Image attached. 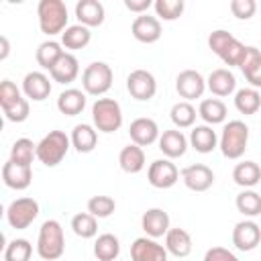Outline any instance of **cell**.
Wrapping results in <instances>:
<instances>
[{
	"label": "cell",
	"mask_w": 261,
	"mask_h": 261,
	"mask_svg": "<svg viewBox=\"0 0 261 261\" xmlns=\"http://www.w3.org/2000/svg\"><path fill=\"white\" fill-rule=\"evenodd\" d=\"M206 88L218 96V98H224V96H230L234 90H237V77L230 69L226 67H218L214 71H210L208 80H206Z\"/></svg>",
	"instance_id": "obj_23"
},
{
	"label": "cell",
	"mask_w": 261,
	"mask_h": 261,
	"mask_svg": "<svg viewBox=\"0 0 261 261\" xmlns=\"http://www.w3.org/2000/svg\"><path fill=\"white\" fill-rule=\"evenodd\" d=\"M118 165L124 173H139L145 167V151L143 147L128 143L126 147L120 149L118 153Z\"/></svg>",
	"instance_id": "obj_29"
},
{
	"label": "cell",
	"mask_w": 261,
	"mask_h": 261,
	"mask_svg": "<svg viewBox=\"0 0 261 261\" xmlns=\"http://www.w3.org/2000/svg\"><path fill=\"white\" fill-rule=\"evenodd\" d=\"M22 98L24 96L20 94V90L16 88L14 82L2 80V84H0V106H2V112L8 110V108H12V106H16Z\"/></svg>",
	"instance_id": "obj_43"
},
{
	"label": "cell",
	"mask_w": 261,
	"mask_h": 261,
	"mask_svg": "<svg viewBox=\"0 0 261 261\" xmlns=\"http://www.w3.org/2000/svg\"><path fill=\"white\" fill-rule=\"evenodd\" d=\"M179 175H181L184 186L188 190H192V192H206L214 184V171L204 163L188 165V167H184L179 171Z\"/></svg>",
	"instance_id": "obj_11"
},
{
	"label": "cell",
	"mask_w": 261,
	"mask_h": 261,
	"mask_svg": "<svg viewBox=\"0 0 261 261\" xmlns=\"http://www.w3.org/2000/svg\"><path fill=\"white\" fill-rule=\"evenodd\" d=\"M234 108L245 114L251 116L261 108V94L255 88H241L234 92Z\"/></svg>",
	"instance_id": "obj_34"
},
{
	"label": "cell",
	"mask_w": 261,
	"mask_h": 261,
	"mask_svg": "<svg viewBox=\"0 0 261 261\" xmlns=\"http://www.w3.org/2000/svg\"><path fill=\"white\" fill-rule=\"evenodd\" d=\"M51 80L43 71H29L22 80V94L33 102H43L51 94Z\"/></svg>",
	"instance_id": "obj_18"
},
{
	"label": "cell",
	"mask_w": 261,
	"mask_h": 261,
	"mask_svg": "<svg viewBox=\"0 0 261 261\" xmlns=\"http://www.w3.org/2000/svg\"><path fill=\"white\" fill-rule=\"evenodd\" d=\"M175 90L186 102H190V100L202 98V94L206 90V80L196 69H184L175 77Z\"/></svg>",
	"instance_id": "obj_12"
},
{
	"label": "cell",
	"mask_w": 261,
	"mask_h": 261,
	"mask_svg": "<svg viewBox=\"0 0 261 261\" xmlns=\"http://www.w3.org/2000/svg\"><path fill=\"white\" fill-rule=\"evenodd\" d=\"M255 10H257V2L255 0H232L230 2V12L239 20H249L255 14Z\"/></svg>",
	"instance_id": "obj_44"
},
{
	"label": "cell",
	"mask_w": 261,
	"mask_h": 261,
	"mask_svg": "<svg viewBox=\"0 0 261 261\" xmlns=\"http://www.w3.org/2000/svg\"><path fill=\"white\" fill-rule=\"evenodd\" d=\"M61 47H63V45L57 43V41H53V39L43 41V43L37 47V53H35L37 63H39L43 69H49V71H51V67H53V65L59 61V57L65 53Z\"/></svg>",
	"instance_id": "obj_35"
},
{
	"label": "cell",
	"mask_w": 261,
	"mask_h": 261,
	"mask_svg": "<svg viewBox=\"0 0 261 261\" xmlns=\"http://www.w3.org/2000/svg\"><path fill=\"white\" fill-rule=\"evenodd\" d=\"M141 228L151 239L165 237L169 230V214L163 208H149L141 216Z\"/></svg>",
	"instance_id": "obj_19"
},
{
	"label": "cell",
	"mask_w": 261,
	"mask_h": 261,
	"mask_svg": "<svg viewBox=\"0 0 261 261\" xmlns=\"http://www.w3.org/2000/svg\"><path fill=\"white\" fill-rule=\"evenodd\" d=\"M33 255V245L27 239H14L4 249V261H29Z\"/></svg>",
	"instance_id": "obj_41"
},
{
	"label": "cell",
	"mask_w": 261,
	"mask_h": 261,
	"mask_svg": "<svg viewBox=\"0 0 261 261\" xmlns=\"http://www.w3.org/2000/svg\"><path fill=\"white\" fill-rule=\"evenodd\" d=\"M86 108V92L77 88H67L57 98V110L65 116H77Z\"/></svg>",
	"instance_id": "obj_26"
},
{
	"label": "cell",
	"mask_w": 261,
	"mask_h": 261,
	"mask_svg": "<svg viewBox=\"0 0 261 261\" xmlns=\"http://www.w3.org/2000/svg\"><path fill=\"white\" fill-rule=\"evenodd\" d=\"M147 179L153 188L157 190H167L173 188L179 179V169L175 167V163L171 159H155L149 169H147Z\"/></svg>",
	"instance_id": "obj_10"
},
{
	"label": "cell",
	"mask_w": 261,
	"mask_h": 261,
	"mask_svg": "<svg viewBox=\"0 0 261 261\" xmlns=\"http://www.w3.org/2000/svg\"><path fill=\"white\" fill-rule=\"evenodd\" d=\"M2 181L10 190H27L33 181V167L20 165L8 159L2 165Z\"/></svg>",
	"instance_id": "obj_17"
},
{
	"label": "cell",
	"mask_w": 261,
	"mask_h": 261,
	"mask_svg": "<svg viewBox=\"0 0 261 261\" xmlns=\"http://www.w3.org/2000/svg\"><path fill=\"white\" fill-rule=\"evenodd\" d=\"M71 147L77 151V153H92L98 145V133L92 124H75L73 130H71Z\"/></svg>",
	"instance_id": "obj_27"
},
{
	"label": "cell",
	"mask_w": 261,
	"mask_h": 261,
	"mask_svg": "<svg viewBox=\"0 0 261 261\" xmlns=\"http://www.w3.org/2000/svg\"><path fill=\"white\" fill-rule=\"evenodd\" d=\"M112 80H114L112 67L108 63H104V61L90 63L84 69V73H82L84 92L90 94V96H102V94H106L112 88Z\"/></svg>",
	"instance_id": "obj_7"
},
{
	"label": "cell",
	"mask_w": 261,
	"mask_h": 261,
	"mask_svg": "<svg viewBox=\"0 0 261 261\" xmlns=\"http://www.w3.org/2000/svg\"><path fill=\"white\" fill-rule=\"evenodd\" d=\"M234 206L237 210L247 216V218H255V216H261V196L255 192V190H243L237 200H234Z\"/></svg>",
	"instance_id": "obj_37"
},
{
	"label": "cell",
	"mask_w": 261,
	"mask_h": 261,
	"mask_svg": "<svg viewBox=\"0 0 261 261\" xmlns=\"http://www.w3.org/2000/svg\"><path fill=\"white\" fill-rule=\"evenodd\" d=\"M153 6V2L151 0H124V8L126 10H130V12H135V14H147V10Z\"/></svg>",
	"instance_id": "obj_47"
},
{
	"label": "cell",
	"mask_w": 261,
	"mask_h": 261,
	"mask_svg": "<svg viewBox=\"0 0 261 261\" xmlns=\"http://www.w3.org/2000/svg\"><path fill=\"white\" fill-rule=\"evenodd\" d=\"M37 157V145L31 139H16L10 147V161L20 165H33V159Z\"/></svg>",
	"instance_id": "obj_38"
},
{
	"label": "cell",
	"mask_w": 261,
	"mask_h": 261,
	"mask_svg": "<svg viewBox=\"0 0 261 261\" xmlns=\"http://www.w3.org/2000/svg\"><path fill=\"white\" fill-rule=\"evenodd\" d=\"M165 245H159L151 237H139L130 245V259L133 261H167Z\"/></svg>",
	"instance_id": "obj_13"
},
{
	"label": "cell",
	"mask_w": 261,
	"mask_h": 261,
	"mask_svg": "<svg viewBox=\"0 0 261 261\" xmlns=\"http://www.w3.org/2000/svg\"><path fill=\"white\" fill-rule=\"evenodd\" d=\"M261 243V226L255 220H241L232 228V245L239 251H253Z\"/></svg>",
	"instance_id": "obj_14"
},
{
	"label": "cell",
	"mask_w": 261,
	"mask_h": 261,
	"mask_svg": "<svg viewBox=\"0 0 261 261\" xmlns=\"http://www.w3.org/2000/svg\"><path fill=\"white\" fill-rule=\"evenodd\" d=\"M65 251V237L63 228L57 220L49 218L41 224L37 237V253L45 261H57Z\"/></svg>",
	"instance_id": "obj_2"
},
{
	"label": "cell",
	"mask_w": 261,
	"mask_h": 261,
	"mask_svg": "<svg viewBox=\"0 0 261 261\" xmlns=\"http://www.w3.org/2000/svg\"><path fill=\"white\" fill-rule=\"evenodd\" d=\"M94 255L98 261H116L120 255V241L112 232L98 234L94 243Z\"/></svg>",
	"instance_id": "obj_33"
},
{
	"label": "cell",
	"mask_w": 261,
	"mask_h": 261,
	"mask_svg": "<svg viewBox=\"0 0 261 261\" xmlns=\"http://www.w3.org/2000/svg\"><path fill=\"white\" fill-rule=\"evenodd\" d=\"M196 116H198L196 108L190 102H186V100L175 102L171 106V110H169V118L175 124V128H190V126H194Z\"/></svg>",
	"instance_id": "obj_36"
},
{
	"label": "cell",
	"mask_w": 261,
	"mask_h": 261,
	"mask_svg": "<svg viewBox=\"0 0 261 261\" xmlns=\"http://www.w3.org/2000/svg\"><path fill=\"white\" fill-rule=\"evenodd\" d=\"M29 112H31L29 98H22L16 106L4 110V116H6V120H10V122H24V120L29 118Z\"/></svg>",
	"instance_id": "obj_45"
},
{
	"label": "cell",
	"mask_w": 261,
	"mask_h": 261,
	"mask_svg": "<svg viewBox=\"0 0 261 261\" xmlns=\"http://www.w3.org/2000/svg\"><path fill=\"white\" fill-rule=\"evenodd\" d=\"M51 80L53 82H57V84H71V82H75V77L80 75V61H77V57L73 55V53H69V51H65L61 57H59V61L51 67Z\"/></svg>",
	"instance_id": "obj_22"
},
{
	"label": "cell",
	"mask_w": 261,
	"mask_h": 261,
	"mask_svg": "<svg viewBox=\"0 0 261 261\" xmlns=\"http://www.w3.org/2000/svg\"><path fill=\"white\" fill-rule=\"evenodd\" d=\"M245 75V80L251 84V88H261V51L257 47H251L247 45V53H245V59L239 67Z\"/></svg>",
	"instance_id": "obj_28"
},
{
	"label": "cell",
	"mask_w": 261,
	"mask_h": 261,
	"mask_svg": "<svg viewBox=\"0 0 261 261\" xmlns=\"http://www.w3.org/2000/svg\"><path fill=\"white\" fill-rule=\"evenodd\" d=\"M198 116H200L206 124H210V126L220 124V122L226 120V106H224V102L218 100V98H206V100H202L200 106H198Z\"/></svg>",
	"instance_id": "obj_32"
},
{
	"label": "cell",
	"mask_w": 261,
	"mask_h": 261,
	"mask_svg": "<svg viewBox=\"0 0 261 261\" xmlns=\"http://www.w3.org/2000/svg\"><path fill=\"white\" fill-rule=\"evenodd\" d=\"M75 18H77V24H84L88 29L100 27L106 18L104 4L98 0H80L75 4Z\"/></svg>",
	"instance_id": "obj_21"
},
{
	"label": "cell",
	"mask_w": 261,
	"mask_h": 261,
	"mask_svg": "<svg viewBox=\"0 0 261 261\" xmlns=\"http://www.w3.org/2000/svg\"><path fill=\"white\" fill-rule=\"evenodd\" d=\"M116 210V202L110 196H92L88 200V212L96 218H108Z\"/></svg>",
	"instance_id": "obj_42"
},
{
	"label": "cell",
	"mask_w": 261,
	"mask_h": 261,
	"mask_svg": "<svg viewBox=\"0 0 261 261\" xmlns=\"http://www.w3.org/2000/svg\"><path fill=\"white\" fill-rule=\"evenodd\" d=\"M128 135H130V141L139 147H149L155 141H159V137H161L157 122L153 118H147V116L135 118L128 126Z\"/></svg>",
	"instance_id": "obj_16"
},
{
	"label": "cell",
	"mask_w": 261,
	"mask_h": 261,
	"mask_svg": "<svg viewBox=\"0 0 261 261\" xmlns=\"http://www.w3.org/2000/svg\"><path fill=\"white\" fill-rule=\"evenodd\" d=\"M39 29L47 37L61 35L67 29V6L63 0H41L37 4Z\"/></svg>",
	"instance_id": "obj_3"
},
{
	"label": "cell",
	"mask_w": 261,
	"mask_h": 261,
	"mask_svg": "<svg viewBox=\"0 0 261 261\" xmlns=\"http://www.w3.org/2000/svg\"><path fill=\"white\" fill-rule=\"evenodd\" d=\"M90 41H92V33L84 24H71L61 33V45L69 51H80L88 47Z\"/></svg>",
	"instance_id": "obj_31"
},
{
	"label": "cell",
	"mask_w": 261,
	"mask_h": 261,
	"mask_svg": "<svg viewBox=\"0 0 261 261\" xmlns=\"http://www.w3.org/2000/svg\"><path fill=\"white\" fill-rule=\"evenodd\" d=\"M71 230L82 237V239H92L96 237L98 232V222H96V216H92L90 212H77L73 218H71Z\"/></svg>",
	"instance_id": "obj_39"
},
{
	"label": "cell",
	"mask_w": 261,
	"mask_h": 261,
	"mask_svg": "<svg viewBox=\"0 0 261 261\" xmlns=\"http://www.w3.org/2000/svg\"><path fill=\"white\" fill-rule=\"evenodd\" d=\"M204 261H239V257L224 247H212L204 253Z\"/></svg>",
	"instance_id": "obj_46"
},
{
	"label": "cell",
	"mask_w": 261,
	"mask_h": 261,
	"mask_svg": "<svg viewBox=\"0 0 261 261\" xmlns=\"http://www.w3.org/2000/svg\"><path fill=\"white\" fill-rule=\"evenodd\" d=\"M126 90H128L130 98H135L139 102H149L157 92L155 75L147 69H133L126 77Z\"/></svg>",
	"instance_id": "obj_9"
},
{
	"label": "cell",
	"mask_w": 261,
	"mask_h": 261,
	"mask_svg": "<svg viewBox=\"0 0 261 261\" xmlns=\"http://www.w3.org/2000/svg\"><path fill=\"white\" fill-rule=\"evenodd\" d=\"M92 122L100 133H116L122 126V108L114 98H98L92 104Z\"/></svg>",
	"instance_id": "obj_6"
},
{
	"label": "cell",
	"mask_w": 261,
	"mask_h": 261,
	"mask_svg": "<svg viewBox=\"0 0 261 261\" xmlns=\"http://www.w3.org/2000/svg\"><path fill=\"white\" fill-rule=\"evenodd\" d=\"M69 147H71V139L63 130H49L37 143V159L45 167H55L63 161Z\"/></svg>",
	"instance_id": "obj_4"
},
{
	"label": "cell",
	"mask_w": 261,
	"mask_h": 261,
	"mask_svg": "<svg viewBox=\"0 0 261 261\" xmlns=\"http://www.w3.org/2000/svg\"><path fill=\"white\" fill-rule=\"evenodd\" d=\"M232 179L237 186L251 190L261 181V167L255 161H241L232 169Z\"/></svg>",
	"instance_id": "obj_30"
},
{
	"label": "cell",
	"mask_w": 261,
	"mask_h": 261,
	"mask_svg": "<svg viewBox=\"0 0 261 261\" xmlns=\"http://www.w3.org/2000/svg\"><path fill=\"white\" fill-rule=\"evenodd\" d=\"M165 249L169 255L181 259L192 253V237L186 228H169L165 234Z\"/></svg>",
	"instance_id": "obj_25"
},
{
	"label": "cell",
	"mask_w": 261,
	"mask_h": 261,
	"mask_svg": "<svg viewBox=\"0 0 261 261\" xmlns=\"http://www.w3.org/2000/svg\"><path fill=\"white\" fill-rule=\"evenodd\" d=\"M208 47L228 67H241L245 53H247V45H243L232 33H228L224 29H216L208 35Z\"/></svg>",
	"instance_id": "obj_1"
},
{
	"label": "cell",
	"mask_w": 261,
	"mask_h": 261,
	"mask_svg": "<svg viewBox=\"0 0 261 261\" xmlns=\"http://www.w3.org/2000/svg\"><path fill=\"white\" fill-rule=\"evenodd\" d=\"M153 8L161 20H177L181 16L186 4H184V0H155Z\"/></svg>",
	"instance_id": "obj_40"
},
{
	"label": "cell",
	"mask_w": 261,
	"mask_h": 261,
	"mask_svg": "<svg viewBox=\"0 0 261 261\" xmlns=\"http://www.w3.org/2000/svg\"><path fill=\"white\" fill-rule=\"evenodd\" d=\"M0 45H2V51H0V59L4 61V59L8 57V53H10V45H8V39H6L4 35L0 37Z\"/></svg>",
	"instance_id": "obj_48"
},
{
	"label": "cell",
	"mask_w": 261,
	"mask_h": 261,
	"mask_svg": "<svg viewBox=\"0 0 261 261\" xmlns=\"http://www.w3.org/2000/svg\"><path fill=\"white\" fill-rule=\"evenodd\" d=\"M37 216H39V202L35 198H27V196L16 198L6 208V222L16 230L29 228Z\"/></svg>",
	"instance_id": "obj_8"
},
{
	"label": "cell",
	"mask_w": 261,
	"mask_h": 261,
	"mask_svg": "<svg viewBox=\"0 0 261 261\" xmlns=\"http://www.w3.org/2000/svg\"><path fill=\"white\" fill-rule=\"evenodd\" d=\"M157 143H159V151H161L167 159H177V157H181V155L188 151V145H190V141L186 139V135H184L179 128L163 130Z\"/></svg>",
	"instance_id": "obj_20"
},
{
	"label": "cell",
	"mask_w": 261,
	"mask_h": 261,
	"mask_svg": "<svg viewBox=\"0 0 261 261\" xmlns=\"http://www.w3.org/2000/svg\"><path fill=\"white\" fill-rule=\"evenodd\" d=\"M190 145L192 149H196L198 153H212L218 145V137H216V130H212L210 124H196L192 130H190Z\"/></svg>",
	"instance_id": "obj_24"
},
{
	"label": "cell",
	"mask_w": 261,
	"mask_h": 261,
	"mask_svg": "<svg viewBox=\"0 0 261 261\" xmlns=\"http://www.w3.org/2000/svg\"><path fill=\"white\" fill-rule=\"evenodd\" d=\"M249 126L243 120H228L218 139V147L226 159H241L247 151Z\"/></svg>",
	"instance_id": "obj_5"
},
{
	"label": "cell",
	"mask_w": 261,
	"mask_h": 261,
	"mask_svg": "<svg viewBox=\"0 0 261 261\" xmlns=\"http://www.w3.org/2000/svg\"><path fill=\"white\" fill-rule=\"evenodd\" d=\"M130 33L133 37L139 41V43H145V45H151V43H157L161 39V22L157 16H151V14H141L133 20L130 24Z\"/></svg>",
	"instance_id": "obj_15"
}]
</instances>
